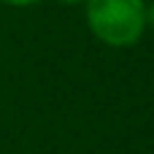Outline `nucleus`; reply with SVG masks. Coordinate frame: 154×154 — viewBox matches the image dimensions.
Returning a JSON list of instances; mask_svg holds the SVG:
<instances>
[{"label":"nucleus","instance_id":"1","mask_svg":"<svg viewBox=\"0 0 154 154\" xmlns=\"http://www.w3.org/2000/svg\"><path fill=\"white\" fill-rule=\"evenodd\" d=\"M84 19L100 43L127 49L146 32V0H84Z\"/></svg>","mask_w":154,"mask_h":154},{"label":"nucleus","instance_id":"2","mask_svg":"<svg viewBox=\"0 0 154 154\" xmlns=\"http://www.w3.org/2000/svg\"><path fill=\"white\" fill-rule=\"evenodd\" d=\"M0 3L14 5V8H27V5H35V3H41V0H0Z\"/></svg>","mask_w":154,"mask_h":154},{"label":"nucleus","instance_id":"3","mask_svg":"<svg viewBox=\"0 0 154 154\" xmlns=\"http://www.w3.org/2000/svg\"><path fill=\"white\" fill-rule=\"evenodd\" d=\"M146 30H154V0L146 3Z\"/></svg>","mask_w":154,"mask_h":154},{"label":"nucleus","instance_id":"4","mask_svg":"<svg viewBox=\"0 0 154 154\" xmlns=\"http://www.w3.org/2000/svg\"><path fill=\"white\" fill-rule=\"evenodd\" d=\"M62 5H84V0H60Z\"/></svg>","mask_w":154,"mask_h":154}]
</instances>
